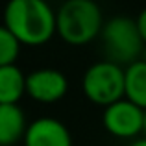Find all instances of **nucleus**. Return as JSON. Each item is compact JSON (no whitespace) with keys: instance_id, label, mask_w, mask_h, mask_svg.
<instances>
[{"instance_id":"11","label":"nucleus","mask_w":146,"mask_h":146,"mask_svg":"<svg viewBox=\"0 0 146 146\" xmlns=\"http://www.w3.org/2000/svg\"><path fill=\"white\" fill-rule=\"evenodd\" d=\"M19 50H21V43L15 39V35L6 26L0 24V67L15 65Z\"/></svg>"},{"instance_id":"1","label":"nucleus","mask_w":146,"mask_h":146,"mask_svg":"<svg viewBox=\"0 0 146 146\" xmlns=\"http://www.w3.org/2000/svg\"><path fill=\"white\" fill-rule=\"evenodd\" d=\"M4 26L21 44L39 46L56 33V11L44 0H11L4 11Z\"/></svg>"},{"instance_id":"10","label":"nucleus","mask_w":146,"mask_h":146,"mask_svg":"<svg viewBox=\"0 0 146 146\" xmlns=\"http://www.w3.org/2000/svg\"><path fill=\"white\" fill-rule=\"evenodd\" d=\"M26 93V76L17 65L0 67V104H17Z\"/></svg>"},{"instance_id":"7","label":"nucleus","mask_w":146,"mask_h":146,"mask_svg":"<svg viewBox=\"0 0 146 146\" xmlns=\"http://www.w3.org/2000/svg\"><path fill=\"white\" fill-rule=\"evenodd\" d=\"M24 146H72V135L61 120L41 117L26 128Z\"/></svg>"},{"instance_id":"4","label":"nucleus","mask_w":146,"mask_h":146,"mask_svg":"<svg viewBox=\"0 0 146 146\" xmlns=\"http://www.w3.org/2000/svg\"><path fill=\"white\" fill-rule=\"evenodd\" d=\"M83 94L94 106L107 107L124 98V67L100 59L85 70L82 80Z\"/></svg>"},{"instance_id":"14","label":"nucleus","mask_w":146,"mask_h":146,"mask_svg":"<svg viewBox=\"0 0 146 146\" xmlns=\"http://www.w3.org/2000/svg\"><path fill=\"white\" fill-rule=\"evenodd\" d=\"M144 135H146V117H144Z\"/></svg>"},{"instance_id":"5","label":"nucleus","mask_w":146,"mask_h":146,"mask_svg":"<svg viewBox=\"0 0 146 146\" xmlns=\"http://www.w3.org/2000/svg\"><path fill=\"white\" fill-rule=\"evenodd\" d=\"M144 117L146 111L135 106L133 102L122 98L111 106L104 107L102 124L106 131L118 139H139L144 133Z\"/></svg>"},{"instance_id":"9","label":"nucleus","mask_w":146,"mask_h":146,"mask_svg":"<svg viewBox=\"0 0 146 146\" xmlns=\"http://www.w3.org/2000/svg\"><path fill=\"white\" fill-rule=\"evenodd\" d=\"M124 98L146 111V61L139 59L124 68Z\"/></svg>"},{"instance_id":"8","label":"nucleus","mask_w":146,"mask_h":146,"mask_svg":"<svg viewBox=\"0 0 146 146\" xmlns=\"http://www.w3.org/2000/svg\"><path fill=\"white\" fill-rule=\"evenodd\" d=\"M26 128L24 111L17 104H0V146H11L24 139Z\"/></svg>"},{"instance_id":"12","label":"nucleus","mask_w":146,"mask_h":146,"mask_svg":"<svg viewBox=\"0 0 146 146\" xmlns=\"http://www.w3.org/2000/svg\"><path fill=\"white\" fill-rule=\"evenodd\" d=\"M135 22H137V28H139L141 37H143V43H144V46H146V7L141 11L139 15H137Z\"/></svg>"},{"instance_id":"13","label":"nucleus","mask_w":146,"mask_h":146,"mask_svg":"<svg viewBox=\"0 0 146 146\" xmlns=\"http://www.w3.org/2000/svg\"><path fill=\"white\" fill-rule=\"evenodd\" d=\"M129 146H146V135H144V137H139V139H135Z\"/></svg>"},{"instance_id":"6","label":"nucleus","mask_w":146,"mask_h":146,"mask_svg":"<svg viewBox=\"0 0 146 146\" xmlns=\"http://www.w3.org/2000/svg\"><path fill=\"white\" fill-rule=\"evenodd\" d=\"M67 76L57 68H37L26 76V93L41 104H54L67 94Z\"/></svg>"},{"instance_id":"3","label":"nucleus","mask_w":146,"mask_h":146,"mask_svg":"<svg viewBox=\"0 0 146 146\" xmlns=\"http://www.w3.org/2000/svg\"><path fill=\"white\" fill-rule=\"evenodd\" d=\"M100 37H102L106 59L124 68L139 61L146 48L135 19L124 17V15H117L104 22Z\"/></svg>"},{"instance_id":"2","label":"nucleus","mask_w":146,"mask_h":146,"mask_svg":"<svg viewBox=\"0 0 146 146\" xmlns=\"http://www.w3.org/2000/svg\"><path fill=\"white\" fill-rule=\"evenodd\" d=\"M102 28V9L93 0H67L56 11V33L72 46L94 41Z\"/></svg>"}]
</instances>
